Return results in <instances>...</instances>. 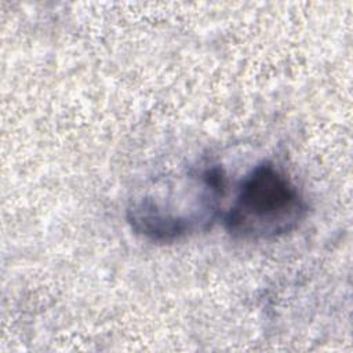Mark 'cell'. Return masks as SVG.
<instances>
[{
	"mask_svg": "<svg viewBox=\"0 0 353 353\" xmlns=\"http://www.w3.org/2000/svg\"><path fill=\"white\" fill-rule=\"evenodd\" d=\"M307 204L284 171L270 161L254 167L241 181L225 228L234 239L272 240L299 228Z\"/></svg>",
	"mask_w": 353,
	"mask_h": 353,
	"instance_id": "6da1fadb",
	"label": "cell"
}]
</instances>
